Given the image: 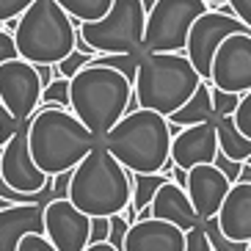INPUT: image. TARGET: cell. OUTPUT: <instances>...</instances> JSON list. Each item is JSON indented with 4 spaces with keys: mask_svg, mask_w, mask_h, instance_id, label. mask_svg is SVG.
<instances>
[{
    "mask_svg": "<svg viewBox=\"0 0 251 251\" xmlns=\"http://www.w3.org/2000/svg\"><path fill=\"white\" fill-rule=\"evenodd\" d=\"M102 138H97L69 108H36L28 122V147L33 163L55 177L72 171Z\"/></svg>",
    "mask_w": 251,
    "mask_h": 251,
    "instance_id": "cell-1",
    "label": "cell"
},
{
    "mask_svg": "<svg viewBox=\"0 0 251 251\" xmlns=\"http://www.w3.org/2000/svg\"><path fill=\"white\" fill-rule=\"evenodd\" d=\"M130 196H133L130 171L102 144H97L72 169L67 199L91 218H111L116 213H125Z\"/></svg>",
    "mask_w": 251,
    "mask_h": 251,
    "instance_id": "cell-2",
    "label": "cell"
},
{
    "mask_svg": "<svg viewBox=\"0 0 251 251\" xmlns=\"http://www.w3.org/2000/svg\"><path fill=\"white\" fill-rule=\"evenodd\" d=\"M102 147L133 174H160L171 160L169 119L149 108L125 113L108 130Z\"/></svg>",
    "mask_w": 251,
    "mask_h": 251,
    "instance_id": "cell-3",
    "label": "cell"
},
{
    "mask_svg": "<svg viewBox=\"0 0 251 251\" xmlns=\"http://www.w3.org/2000/svg\"><path fill=\"white\" fill-rule=\"evenodd\" d=\"M133 97V83L111 67L89 64L69 77V108L97 138H105L108 130L125 116Z\"/></svg>",
    "mask_w": 251,
    "mask_h": 251,
    "instance_id": "cell-4",
    "label": "cell"
},
{
    "mask_svg": "<svg viewBox=\"0 0 251 251\" xmlns=\"http://www.w3.org/2000/svg\"><path fill=\"white\" fill-rule=\"evenodd\" d=\"M201 86V77L185 52H144L135 75V100L138 108L157 111L169 119L177 113L193 91Z\"/></svg>",
    "mask_w": 251,
    "mask_h": 251,
    "instance_id": "cell-5",
    "label": "cell"
},
{
    "mask_svg": "<svg viewBox=\"0 0 251 251\" xmlns=\"http://www.w3.org/2000/svg\"><path fill=\"white\" fill-rule=\"evenodd\" d=\"M77 25L55 0H33L14 30L20 58L30 64H58L75 50Z\"/></svg>",
    "mask_w": 251,
    "mask_h": 251,
    "instance_id": "cell-6",
    "label": "cell"
},
{
    "mask_svg": "<svg viewBox=\"0 0 251 251\" xmlns=\"http://www.w3.org/2000/svg\"><path fill=\"white\" fill-rule=\"evenodd\" d=\"M80 36L94 47L97 55L105 52H144L147 8L141 0H113L111 11L97 23H75Z\"/></svg>",
    "mask_w": 251,
    "mask_h": 251,
    "instance_id": "cell-7",
    "label": "cell"
},
{
    "mask_svg": "<svg viewBox=\"0 0 251 251\" xmlns=\"http://www.w3.org/2000/svg\"><path fill=\"white\" fill-rule=\"evenodd\" d=\"M204 11L207 0H157L147 14L144 52H185L188 33Z\"/></svg>",
    "mask_w": 251,
    "mask_h": 251,
    "instance_id": "cell-8",
    "label": "cell"
},
{
    "mask_svg": "<svg viewBox=\"0 0 251 251\" xmlns=\"http://www.w3.org/2000/svg\"><path fill=\"white\" fill-rule=\"evenodd\" d=\"M232 33H251V30L240 17L221 14L215 6H210V11H204L193 23L191 33H188V45H185V55L191 58L201 80H210L215 52H218L224 39L232 36Z\"/></svg>",
    "mask_w": 251,
    "mask_h": 251,
    "instance_id": "cell-9",
    "label": "cell"
},
{
    "mask_svg": "<svg viewBox=\"0 0 251 251\" xmlns=\"http://www.w3.org/2000/svg\"><path fill=\"white\" fill-rule=\"evenodd\" d=\"M42 80L36 67L25 58H11L0 64V102L8 108V113L25 125L36 113L42 102Z\"/></svg>",
    "mask_w": 251,
    "mask_h": 251,
    "instance_id": "cell-10",
    "label": "cell"
},
{
    "mask_svg": "<svg viewBox=\"0 0 251 251\" xmlns=\"http://www.w3.org/2000/svg\"><path fill=\"white\" fill-rule=\"evenodd\" d=\"M0 174L20 193H42L47 188H52V177L33 163V155H30V147H28V125H23L3 144Z\"/></svg>",
    "mask_w": 251,
    "mask_h": 251,
    "instance_id": "cell-11",
    "label": "cell"
},
{
    "mask_svg": "<svg viewBox=\"0 0 251 251\" xmlns=\"http://www.w3.org/2000/svg\"><path fill=\"white\" fill-rule=\"evenodd\" d=\"M45 237L58 251H86L91 240V215L80 213L67 196L45 204Z\"/></svg>",
    "mask_w": 251,
    "mask_h": 251,
    "instance_id": "cell-12",
    "label": "cell"
},
{
    "mask_svg": "<svg viewBox=\"0 0 251 251\" xmlns=\"http://www.w3.org/2000/svg\"><path fill=\"white\" fill-rule=\"evenodd\" d=\"M210 83L221 91H251V33H232L221 42L213 58Z\"/></svg>",
    "mask_w": 251,
    "mask_h": 251,
    "instance_id": "cell-13",
    "label": "cell"
},
{
    "mask_svg": "<svg viewBox=\"0 0 251 251\" xmlns=\"http://www.w3.org/2000/svg\"><path fill=\"white\" fill-rule=\"evenodd\" d=\"M229 188H232V182H229L226 174H224L215 163H201V166H193V169L188 171V185H185V191H188V199H191L193 210L199 213L201 221L218 215Z\"/></svg>",
    "mask_w": 251,
    "mask_h": 251,
    "instance_id": "cell-14",
    "label": "cell"
},
{
    "mask_svg": "<svg viewBox=\"0 0 251 251\" xmlns=\"http://www.w3.org/2000/svg\"><path fill=\"white\" fill-rule=\"evenodd\" d=\"M215 155H218L215 119L193 127H182V133L171 138V160L185 171H191L193 166H201V163H213Z\"/></svg>",
    "mask_w": 251,
    "mask_h": 251,
    "instance_id": "cell-15",
    "label": "cell"
},
{
    "mask_svg": "<svg viewBox=\"0 0 251 251\" xmlns=\"http://www.w3.org/2000/svg\"><path fill=\"white\" fill-rule=\"evenodd\" d=\"M125 251H185V229L160 218L135 221L127 232Z\"/></svg>",
    "mask_w": 251,
    "mask_h": 251,
    "instance_id": "cell-16",
    "label": "cell"
},
{
    "mask_svg": "<svg viewBox=\"0 0 251 251\" xmlns=\"http://www.w3.org/2000/svg\"><path fill=\"white\" fill-rule=\"evenodd\" d=\"M30 232H45V204H6L0 207V251H17Z\"/></svg>",
    "mask_w": 251,
    "mask_h": 251,
    "instance_id": "cell-17",
    "label": "cell"
},
{
    "mask_svg": "<svg viewBox=\"0 0 251 251\" xmlns=\"http://www.w3.org/2000/svg\"><path fill=\"white\" fill-rule=\"evenodd\" d=\"M215 218L229 240L251 243V182L232 185Z\"/></svg>",
    "mask_w": 251,
    "mask_h": 251,
    "instance_id": "cell-18",
    "label": "cell"
},
{
    "mask_svg": "<svg viewBox=\"0 0 251 251\" xmlns=\"http://www.w3.org/2000/svg\"><path fill=\"white\" fill-rule=\"evenodd\" d=\"M149 210H152V218L177 224L179 229H185V232L204 224L199 218V213L193 210L191 199H188V191H185L182 185H177L174 179H166V182L160 185V191L155 193Z\"/></svg>",
    "mask_w": 251,
    "mask_h": 251,
    "instance_id": "cell-19",
    "label": "cell"
},
{
    "mask_svg": "<svg viewBox=\"0 0 251 251\" xmlns=\"http://www.w3.org/2000/svg\"><path fill=\"white\" fill-rule=\"evenodd\" d=\"M210 89H213V83L201 80V86L193 91V97L177 113H171L169 122H174L179 127H193V125H201V122H213L215 111H213V94H210Z\"/></svg>",
    "mask_w": 251,
    "mask_h": 251,
    "instance_id": "cell-20",
    "label": "cell"
},
{
    "mask_svg": "<svg viewBox=\"0 0 251 251\" xmlns=\"http://www.w3.org/2000/svg\"><path fill=\"white\" fill-rule=\"evenodd\" d=\"M215 130H218V149L232 160L246 163L251 157V138L237 130L232 116H215Z\"/></svg>",
    "mask_w": 251,
    "mask_h": 251,
    "instance_id": "cell-21",
    "label": "cell"
},
{
    "mask_svg": "<svg viewBox=\"0 0 251 251\" xmlns=\"http://www.w3.org/2000/svg\"><path fill=\"white\" fill-rule=\"evenodd\" d=\"M75 23H97L111 11L113 0H55Z\"/></svg>",
    "mask_w": 251,
    "mask_h": 251,
    "instance_id": "cell-22",
    "label": "cell"
},
{
    "mask_svg": "<svg viewBox=\"0 0 251 251\" xmlns=\"http://www.w3.org/2000/svg\"><path fill=\"white\" fill-rule=\"evenodd\" d=\"M166 174H133L130 171V182H133V196H130V207H135V210H144V207L152 204V199H155V193L160 191V185L166 182Z\"/></svg>",
    "mask_w": 251,
    "mask_h": 251,
    "instance_id": "cell-23",
    "label": "cell"
},
{
    "mask_svg": "<svg viewBox=\"0 0 251 251\" xmlns=\"http://www.w3.org/2000/svg\"><path fill=\"white\" fill-rule=\"evenodd\" d=\"M141 55H144V52H105V55H94L91 64H97V67H111V69H116V72H122L135 89V75H138Z\"/></svg>",
    "mask_w": 251,
    "mask_h": 251,
    "instance_id": "cell-24",
    "label": "cell"
},
{
    "mask_svg": "<svg viewBox=\"0 0 251 251\" xmlns=\"http://www.w3.org/2000/svg\"><path fill=\"white\" fill-rule=\"evenodd\" d=\"M39 108H69V77H55L50 86H45Z\"/></svg>",
    "mask_w": 251,
    "mask_h": 251,
    "instance_id": "cell-25",
    "label": "cell"
},
{
    "mask_svg": "<svg viewBox=\"0 0 251 251\" xmlns=\"http://www.w3.org/2000/svg\"><path fill=\"white\" fill-rule=\"evenodd\" d=\"M204 232H207V237H210L213 251H246V249H249V243L229 240V237L221 232V226H218V218H207V221H204Z\"/></svg>",
    "mask_w": 251,
    "mask_h": 251,
    "instance_id": "cell-26",
    "label": "cell"
},
{
    "mask_svg": "<svg viewBox=\"0 0 251 251\" xmlns=\"http://www.w3.org/2000/svg\"><path fill=\"white\" fill-rule=\"evenodd\" d=\"M213 94V111L215 116H235L237 105H240V97L243 94H232V91H221V89H210Z\"/></svg>",
    "mask_w": 251,
    "mask_h": 251,
    "instance_id": "cell-27",
    "label": "cell"
},
{
    "mask_svg": "<svg viewBox=\"0 0 251 251\" xmlns=\"http://www.w3.org/2000/svg\"><path fill=\"white\" fill-rule=\"evenodd\" d=\"M91 58H94V55H86V52H80V50H72L64 61L55 64V72H58V77H75L83 67H89Z\"/></svg>",
    "mask_w": 251,
    "mask_h": 251,
    "instance_id": "cell-28",
    "label": "cell"
},
{
    "mask_svg": "<svg viewBox=\"0 0 251 251\" xmlns=\"http://www.w3.org/2000/svg\"><path fill=\"white\" fill-rule=\"evenodd\" d=\"M127 232H130V224H127L125 215H122V213L111 215V232H108V243H111L116 251H125Z\"/></svg>",
    "mask_w": 251,
    "mask_h": 251,
    "instance_id": "cell-29",
    "label": "cell"
},
{
    "mask_svg": "<svg viewBox=\"0 0 251 251\" xmlns=\"http://www.w3.org/2000/svg\"><path fill=\"white\" fill-rule=\"evenodd\" d=\"M232 119H235L237 130L251 138V91H246V94L240 97V105H237V111Z\"/></svg>",
    "mask_w": 251,
    "mask_h": 251,
    "instance_id": "cell-30",
    "label": "cell"
},
{
    "mask_svg": "<svg viewBox=\"0 0 251 251\" xmlns=\"http://www.w3.org/2000/svg\"><path fill=\"white\" fill-rule=\"evenodd\" d=\"M185 251H213L210 237H207V232H204V224L185 232Z\"/></svg>",
    "mask_w": 251,
    "mask_h": 251,
    "instance_id": "cell-31",
    "label": "cell"
},
{
    "mask_svg": "<svg viewBox=\"0 0 251 251\" xmlns=\"http://www.w3.org/2000/svg\"><path fill=\"white\" fill-rule=\"evenodd\" d=\"M17 251H58V249L45 237V232H30V235H25L23 240H20Z\"/></svg>",
    "mask_w": 251,
    "mask_h": 251,
    "instance_id": "cell-32",
    "label": "cell"
},
{
    "mask_svg": "<svg viewBox=\"0 0 251 251\" xmlns=\"http://www.w3.org/2000/svg\"><path fill=\"white\" fill-rule=\"evenodd\" d=\"M213 163L224 171V174H226V179H229L232 185H235L237 179H240V169H243V163H240V160H232L229 155H224L221 149H218V155H215V160H213Z\"/></svg>",
    "mask_w": 251,
    "mask_h": 251,
    "instance_id": "cell-33",
    "label": "cell"
},
{
    "mask_svg": "<svg viewBox=\"0 0 251 251\" xmlns=\"http://www.w3.org/2000/svg\"><path fill=\"white\" fill-rule=\"evenodd\" d=\"M25 125H28V122H25ZM20 127H23V125H20V122L11 116V113H8L6 105L0 102V147H3V144H6V141L11 138L17 130H20Z\"/></svg>",
    "mask_w": 251,
    "mask_h": 251,
    "instance_id": "cell-34",
    "label": "cell"
},
{
    "mask_svg": "<svg viewBox=\"0 0 251 251\" xmlns=\"http://www.w3.org/2000/svg\"><path fill=\"white\" fill-rule=\"evenodd\" d=\"M33 0H0V25L8 23V20H14L30 6Z\"/></svg>",
    "mask_w": 251,
    "mask_h": 251,
    "instance_id": "cell-35",
    "label": "cell"
},
{
    "mask_svg": "<svg viewBox=\"0 0 251 251\" xmlns=\"http://www.w3.org/2000/svg\"><path fill=\"white\" fill-rule=\"evenodd\" d=\"M11 58H20V50H17L14 33L6 28H0V64H6Z\"/></svg>",
    "mask_w": 251,
    "mask_h": 251,
    "instance_id": "cell-36",
    "label": "cell"
},
{
    "mask_svg": "<svg viewBox=\"0 0 251 251\" xmlns=\"http://www.w3.org/2000/svg\"><path fill=\"white\" fill-rule=\"evenodd\" d=\"M111 232V218H91V240L89 243H102Z\"/></svg>",
    "mask_w": 251,
    "mask_h": 251,
    "instance_id": "cell-37",
    "label": "cell"
},
{
    "mask_svg": "<svg viewBox=\"0 0 251 251\" xmlns=\"http://www.w3.org/2000/svg\"><path fill=\"white\" fill-rule=\"evenodd\" d=\"M226 3L235 8V17H240L251 30V0H226Z\"/></svg>",
    "mask_w": 251,
    "mask_h": 251,
    "instance_id": "cell-38",
    "label": "cell"
},
{
    "mask_svg": "<svg viewBox=\"0 0 251 251\" xmlns=\"http://www.w3.org/2000/svg\"><path fill=\"white\" fill-rule=\"evenodd\" d=\"M39 72V80H42V86H50L55 77H58V72H55V64H33Z\"/></svg>",
    "mask_w": 251,
    "mask_h": 251,
    "instance_id": "cell-39",
    "label": "cell"
},
{
    "mask_svg": "<svg viewBox=\"0 0 251 251\" xmlns=\"http://www.w3.org/2000/svg\"><path fill=\"white\" fill-rule=\"evenodd\" d=\"M171 174H174V182H177V185H182V188L188 185V171H185V169L174 166V171H171Z\"/></svg>",
    "mask_w": 251,
    "mask_h": 251,
    "instance_id": "cell-40",
    "label": "cell"
},
{
    "mask_svg": "<svg viewBox=\"0 0 251 251\" xmlns=\"http://www.w3.org/2000/svg\"><path fill=\"white\" fill-rule=\"evenodd\" d=\"M86 251H116V249H113L108 240H102V243H89V246H86Z\"/></svg>",
    "mask_w": 251,
    "mask_h": 251,
    "instance_id": "cell-41",
    "label": "cell"
},
{
    "mask_svg": "<svg viewBox=\"0 0 251 251\" xmlns=\"http://www.w3.org/2000/svg\"><path fill=\"white\" fill-rule=\"evenodd\" d=\"M237 182H251V166L249 163H243V169H240V179Z\"/></svg>",
    "mask_w": 251,
    "mask_h": 251,
    "instance_id": "cell-42",
    "label": "cell"
},
{
    "mask_svg": "<svg viewBox=\"0 0 251 251\" xmlns=\"http://www.w3.org/2000/svg\"><path fill=\"white\" fill-rule=\"evenodd\" d=\"M141 3H144V8H147V14H149V11L155 8V3H157V0H141Z\"/></svg>",
    "mask_w": 251,
    "mask_h": 251,
    "instance_id": "cell-43",
    "label": "cell"
},
{
    "mask_svg": "<svg viewBox=\"0 0 251 251\" xmlns=\"http://www.w3.org/2000/svg\"><path fill=\"white\" fill-rule=\"evenodd\" d=\"M207 3H210V6H224L226 0H207Z\"/></svg>",
    "mask_w": 251,
    "mask_h": 251,
    "instance_id": "cell-44",
    "label": "cell"
},
{
    "mask_svg": "<svg viewBox=\"0 0 251 251\" xmlns=\"http://www.w3.org/2000/svg\"><path fill=\"white\" fill-rule=\"evenodd\" d=\"M246 163H249V166H251V157H249V160H246Z\"/></svg>",
    "mask_w": 251,
    "mask_h": 251,
    "instance_id": "cell-45",
    "label": "cell"
},
{
    "mask_svg": "<svg viewBox=\"0 0 251 251\" xmlns=\"http://www.w3.org/2000/svg\"><path fill=\"white\" fill-rule=\"evenodd\" d=\"M246 251H251V243H249V249H246Z\"/></svg>",
    "mask_w": 251,
    "mask_h": 251,
    "instance_id": "cell-46",
    "label": "cell"
},
{
    "mask_svg": "<svg viewBox=\"0 0 251 251\" xmlns=\"http://www.w3.org/2000/svg\"><path fill=\"white\" fill-rule=\"evenodd\" d=\"M0 155H3V147H0Z\"/></svg>",
    "mask_w": 251,
    "mask_h": 251,
    "instance_id": "cell-47",
    "label": "cell"
},
{
    "mask_svg": "<svg viewBox=\"0 0 251 251\" xmlns=\"http://www.w3.org/2000/svg\"><path fill=\"white\" fill-rule=\"evenodd\" d=\"M0 207H6V204H0Z\"/></svg>",
    "mask_w": 251,
    "mask_h": 251,
    "instance_id": "cell-48",
    "label": "cell"
},
{
    "mask_svg": "<svg viewBox=\"0 0 251 251\" xmlns=\"http://www.w3.org/2000/svg\"><path fill=\"white\" fill-rule=\"evenodd\" d=\"M0 28H3V25H0Z\"/></svg>",
    "mask_w": 251,
    "mask_h": 251,
    "instance_id": "cell-49",
    "label": "cell"
}]
</instances>
